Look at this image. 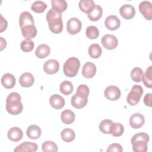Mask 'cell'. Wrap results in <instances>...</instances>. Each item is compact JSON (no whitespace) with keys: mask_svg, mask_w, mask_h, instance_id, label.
Returning a JSON list of instances; mask_svg holds the SVG:
<instances>
[{"mask_svg":"<svg viewBox=\"0 0 152 152\" xmlns=\"http://www.w3.org/2000/svg\"><path fill=\"white\" fill-rule=\"evenodd\" d=\"M88 102V98H83L75 93L71 99V103L72 106L76 109H81L84 107Z\"/></svg>","mask_w":152,"mask_h":152,"instance_id":"obj_21","label":"cell"},{"mask_svg":"<svg viewBox=\"0 0 152 152\" xmlns=\"http://www.w3.org/2000/svg\"><path fill=\"white\" fill-rule=\"evenodd\" d=\"M80 66V62L79 59L75 57H71L64 64L63 71L64 74L68 77H74L77 74Z\"/></svg>","mask_w":152,"mask_h":152,"instance_id":"obj_5","label":"cell"},{"mask_svg":"<svg viewBox=\"0 0 152 152\" xmlns=\"http://www.w3.org/2000/svg\"><path fill=\"white\" fill-rule=\"evenodd\" d=\"M144 104L148 106L151 107V94L147 93L144 97Z\"/></svg>","mask_w":152,"mask_h":152,"instance_id":"obj_41","label":"cell"},{"mask_svg":"<svg viewBox=\"0 0 152 152\" xmlns=\"http://www.w3.org/2000/svg\"><path fill=\"white\" fill-rule=\"evenodd\" d=\"M152 66H150L145 71V74H143L142 80L144 86L149 88L152 87Z\"/></svg>","mask_w":152,"mask_h":152,"instance_id":"obj_32","label":"cell"},{"mask_svg":"<svg viewBox=\"0 0 152 152\" xmlns=\"http://www.w3.org/2000/svg\"><path fill=\"white\" fill-rule=\"evenodd\" d=\"M101 43L104 48L109 50H112L116 48L118 41L115 36L107 34L102 37Z\"/></svg>","mask_w":152,"mask_h":152,"instance_id":"obj_8","label":"cell"},{"mask_svg":"<svg viewBox=\"0 0 152 152\" xmlns=\"http://www.w3.org/2000/svg\"><path fill=\"white\" fill-rule=\"evenodd\" d=\"M145 122L144 116L139 113H135L129 118V123L130 126L134 129L140 128L143 126Z\"/></svg>","mask_w":152,"mask_h":152,"instance_id":"obj_11","label":"cell"},{"mask_svg":"<svg viewBox=\"0 0 152 152\" xmlns=\"http://www.w3.org/2000/svg\"><path fill=\"white\" fill-rule=\"evenodd\" d=\"M149 139V135L145 132H139L133 135L131 140L133 151L135 152L147 151Z\"/></svg>","mask_w":152,"mask_h":152,"instance_id":"obj_4","label":"cell"},{"mask_svg":"<svg viewBox=\"0 0 152 152\" xmlns=\"http://www.w3.org/2000/svg\"><path fill=\"white\" fill-rule=\"evenodd\" d=\"M144 72L141 68L135 67L131 70V77L133 81L135 82H141L143 76Z\"/></svg>","mask_w":152,"mask_h":152,"instance_id":"obj_34","label":"cell"},{"mask_svg":"<svg viewBox=\"0 0 152 152\" xmlns=\"http://www.w3.org/2000/svg\"><path fill=\"white\" fill-rule=\"evenodd\" d=\"M113 121L110 119H104L101 121L99 125V128L100 131L106 134H110L112 130V126L113 124Z\"/></svg>","mask_w":152,"mask_h":152,"instance_id":"obj_31","label":"cell"},{"mask_svg":"<svg viewBox=\"0 0 152 152\" xmlns=\"http://www.w3.org/2000/svg\"><path fill=\"white\" fill-rule=\"evenodd\" d=\"M86 34L90 39H95L99 35V31L97 27L94 26H88L86 30Z\"/></svg>","mask_w":152,"mask_h":152,"instance_id":"obj_37","label":"cell"},{"mask_svg":"<svg viewBox=\"0 0 152 152\" xmlns=\"http://www.w3.org/2000/svg\"><path fill=\"white\" fill-rule=\"evenodd\" d=\"M104 24L107 29L110 30H115L119 27L121 21L117 16L110 15L106 18Z\"/></svg>","mask_w":152,"mask_h":152,"instance_id":"obj_14","label":"cell"},{"mask_svg":"<svg viewBox=\"0 0 152 152\" xmlns=\"http://www.w3.org/2000/svg\"><path fill=\"white\" fill-rule=\"evenodd\" d=\"M121 15L126 20L132 18L135 14V8L130 4H125L122 5L119 8Z\"/></svg>","mask_w":152,"mask_h":152,"instance_id":"obj_12","label":"cell"},{"mask_svg":"<svg viewBox=\"0 0 152 152\" xmlns=\"http://www.w3.org/2000/svg\"><path fill=\"white\" fill-rule=\"evenodd\" d=\"M143 94V88L140 85H134L126 97V102L131 106L137 104Z\"/></svg>","mask_w":152,"mask_h":152,"instance_id":"obj_6","label":"cell"},{"mask_svg":"<svg viewBox=\"0 0 152 152\" xmlns=\"http://www.w3.org/2000/svg\"><path fill=\"white\" fill-rule=\"evenodd\" d=\"M78 6L83 12L88 14L93 10L96 4L93 0H81L79 2Z\"/></svg>","mask_w":152,"mask_h":152,"instance_id":"obj_23","label":"cell"},{"mask_svg":"<svg viewBox=\"0 0 152 152\" xmlns=\"http://www.w3.org/2000/svg\"><path fill=\"white\" fill-rule=\"evenodd\" d=\"M50 52V49L49 46L46 44L40 45L35 51L36 56L40 58L43 59L47 57Z\"/></svg>","mask_w":152,"mask_h":152,"instance_id":"obj_24","label":"cell"},{"mask_svg":"<svg viewBox=\"0 0 152 152\" xmlns=\"http://www.w3.org/2000/svg\"><path fill=\"white\" fill-rule=\"evenodd\" d=\"M74 113L69 110L65 109L61 114V119L62 122L65 124H71L75 120Z\"/></svg>","mask_w":152,"mask_h":152,"instance_id":"obj_25","label":"cell"},{"mask_svg":"<svg viewBox=\"0 0 152 152\" xmlns=\"http://www.w3.org/2000/svg\"><path fill=\"white\" fill-rule=\"evenodd\" d=\"M96 66L93 63L87 62L83 66L82 75L86 78H91L96 74Z\"/></svg>","mask_w":152,"mask_h":152,"instance_id":"obj_15","label":"cell"},{"mask_svg":"<svg viewBox=\"0 0 152 152\" xmlns=\"http://www.w3.org/2000/svg\"><path fill=\"white\" fill-rule=\"evenodd\" d=\"M139 10L144 18L147 20L152 18V4L148 1H143L139 4Z\"/></svg>","mask_w":152,"mask_h":152,"instance_id":"obj_10","label":"cell"},{"mask_svg":"<svg viewBox=\"0 0 152 152\" xmlns=\"http://www.w3.org/2000/svg\"><path fill=\"white\" fill-rule=\"evenodd\" d=\"M81 27V22L77 18H71L66 23V30L70 34L74 35L78 33Z\"/></svg>","mask_w":152,"mask_h":152,"instance_id":"obj_7","label":"cell"},{"mask_svg":"<svg viewBox=\"0 0 152 152\" xmlns=\"http://www.w3.org/2000/svg\"><path fill=\"white\" fill-rule=\"evenodd\" d=\"M1 32H3L4 30H6L7 27V20L3 18L2 15H1Z\"/></svg>","mask_w":152,"mask_h":152,"instance_id":"obj_42","label":"cell"},{"mask_svg":"<svg viewBox=\"0 0 152 152\" xmlns=\"http://www.w3.org/2000/svg\"><path fill=\"white\" fill-rule=\"evenodd\" d=\"M23 136V131L18 127H12L10 128L7 133L8 139L14 142H17L21 140Z\"/></svg>","mask_w":152,"mask_h":152,"instance_id":"obj_17","label":"cell"},{"mask_svg":"<svg viewBox=\"0 0 152 152\" xmlns=\"http://www.w3.org/2000/svg\"><path fill=\"white\" fill-rule=\"evenodd\" d=\"M107 152L109 151H117V152H122L123 151L122 147L121 146V145L118 144V143H113L110 144L107 150Z\"/></svg>","mask_w":152,"mask_h":152,"instance_id":"obj_40","label":"cell"},{"mask_svg":"<svg viewBox=\"0 0 152 152\" xmlns=\"http://www.w3.org/2000/svg\"><path fill=\"white\" fill-rule=\"evenodd\" d=\"M19 24L22 35L26 39H33L37 35L34 18L29 12L24 11L20 14Z\"/></svg>","mask_w":152,"mask_h":152,"instance_id":"obj_1","label":"cell"},{"mask_svg":"<svg viewBox=\"0 0 152 152\" xmlns=\"http://www.w3.org/2000/svg\"><path fill=\"white\" fill-rule=\"evenodd\" d=\"M42 150L44 152H56L58 151V147L54 142L46 141L42 144Z\"/></svg>","mask_w":152,"mask_h":152,"instance_id":"obj_36","label":"cell"},{"mask_svg":"<svg viewBox=\"0 0 152 152\" xmlns=\"http://www.w3.org/2000/svg\"><path fill=\"white\" fill-rule=\"evenodd\" d=\"M46 8V4L42 1H36L31 4V10L37 13L43 12Z\"/></svg>","mask_w":152,"mask_h":152,"instance_id":"obj_33","label":"cell"},{"mask_svg":"<svg viewBox=\"0 0 152 152\" xmlns=\"http://www.w3.org/2000/svg\"><path fill=\"white\" fill-rule=\"evenodd\" d=\"M104 96L107 99L112 101L117 100L121 97V93L120 89L115 86H109L107 87L104 91Z\"/></svg>","mask_w":152,"mask_h":152,"instance_id":"obj_9","label":"cell"},{"mask_svg":"<svg viewBox=\"0 0 152 152\" xmlns=\"http://www.w3.org/2000/svg\"><path fill=\"white\" fill-rule=\"evenodd\" d=\"M61 137L63 141L66 142H69L75 139V134L72 129L70 128H65L61 131Z\"/></svg>","mask_w":152,"mask_h":152,"instance_id":"obj_30","label":"cell"},{"mask_svg":"<svg viewBox=\"0 0 152 152\" xmlns=\"http://www.w3.org/2000/svg\"><path fill=\"white\" fill-rule=\"evenodd\" d=\"M23 106L21 96L17 92L11 93L6 99V110L11 115H16L22 112Z\"/></svg>","mask_w":152,"mask_h":152,"instance_id":"obj_3","label":"cell"},{"mask_svg":"<svg viewBox=\"0 0 152 152\" xmlns=\"http://www.w3.org/2000/svg\"><path fill=\"white\" fill-rule=\"evenodd\" d=\"M49 103L52 107L56 109H59L64 106L65 100L61 96L55 94L50 97Z\"/></svg>","mask_w":152,"mask_h":152,"instance_id":"obj_18","label":"cell"},{"mask_svg":"<svg viewBox=\"0 0 152 152\" xmlns=\"http://www.w3.org/2000/svg\"><path fill=\"white\" fill-rule=\"evenodd\" d=\"M37 150V145L31 142H24L15 147V152H34Z\"/></svg>","mask_w":152,"mask_h":152,"instance_id":"obj_16","label":"cell"},{"mask_svg":"<svg viewBox=\"0 0 152 152\" xmlns=\"http://www.w3.org/2000/svg\"><path fill=\"white\" fill-rule=\"evenodd\" d=\"M89 88L86 84L80 85L77 89V94L83 98H88L89 95Z\"/></svg>","mask_w":152,"mask_h":152,"instance_id":"obj_39","label":"cell"},{"mask_svg":"<svg viewBox=\"0 0 152 152\" xmlns=\"http://www.w3.org/2000/svg\"><path fill=\"white\" fill-rule=\"evenodd\" d=\"M34 46V42L31 39H25L23 40L20 45L21 50L24 52H31Z\"/></svg>","mask_w":152,"mask_h":152,"instance_id":"obj_38","label":"cell"},{"mask_svg":"<svg viewBox=\"0 0 152 152\" xmlns=\"http://www.w3.org/2000/svg\"><path fill=\"white\" fill-rule=\"evenodd\" d=\"M88 54L92 58L97 59L99 58L102 52V50L101 47L99 44L94 43L91 45L88 48Z\"/></svg>","mask_w":152,"mask_h":152,"instance_id":"obj_28","label":"cell"},{"mask_svg":"<svg viewBox=\"0 0 152 152\" xmlns=\"http://www.w3.org/2000/svg\"><path fill=\"white\" fill-rule=\"evenodd\" d=\"M42 134L40 128L36 125H31L29 126L26 131L27 136L32 140L38 139Z\"/></svg>","mask_w":152,"mask_h":152,"instance_id":"obj_22","label":"cell"},{"mask_svg":"<svg viewBox=\"0 0 152 152\" xmlns=\"http://www.w3.org/2000/svg\"><path fill=\"white\" fill-rule=\"evenodd\" d=\"M103 10L101 6L96 5L93 10L89 14H87L88 18L93 21H96L99 20L102 16Z\"/></svg>","mask_w":152,"mask_h":152,"instance_id":"obj_26","label":"cell"},{"mask_svg":"<svg viewBox=\"0 0 152 152\" xmlns=\"http://www.w3.org/2000/svg\"><path fill=\"white\" fill-rule=\"evenodd\" d=\"M46 20L48 23L50 30L55 34L62 32L63 30V22L61 13L50 8L46 14Z\"/></svg>","mask_w":152,"mask_h":152,"instance_id":"obj_2","label":"cell"},{"mask_svg":"<svg viewBox=\"0 0 152 152\" xmlns=\"http://www.w3.org/2000/svg\"><path fill=\"white\" fill-rule=\"evenodd\" d=\"M34 81L33 75L30 72H24L20 77L19 83L24 87H31Z\"/></svg>","mask_w":152,"mask_h":152,"instance_id":"obj_20","label":"cell"},{"mask_svg":"<svg viewBox=\"0 0 152 152\" xmlns=\"http://www.w3.org/2000/svg\"><path fill=\"white\" fill-rule=\"evenodd\" d=\"M59 69V64L55 59H49L43 64L44 71L48 74H54L56 73Z\"/></svg>","mask_w":152,"mask_h":152,"instance_id":"obj_13","label":"cell"},{"mask_svg":"<svg viewBox=\"0 0 152 152\" xmlns=\"http://www.w3.org/2000/svg\"><path fill=\"white\" fill-rule=\"evenodd\" d=\"M124 131V126L120 123H113L110 134L113 137L121 136Z\"/></svg>","mask_w":152,"mask_h":152,"instance_id":"obj_35","label":"cell"},{"mask_svg":"<svg viewBox=\"0 0 152 152\" xmlns=\"http://www.w3.org/2000/svg\"><path fill=\"white\" fill-rule=\"evenodd\" d=\"M74 90V87L71 82L69 81H62L59 86V90L61 93L65 96L70 94Z\"/></svg>","mask_w":152,"mask_h":152,"instance_id":"obj_29","label":"cell"},{"mask_svg":"<svg viewBox=\"0 0 152 152\" xmlns=\"http://www.w3.org/2000/svg\"><path fill=\"white\" fill-rule=\"evenodd\" d=\"M52 8L60 13L64 12L67 8V3L65 0H52Z\"/></svg>","mask_w":152,"mask_h":152,"instance_id":"obj_27","label":"cell"},{"mask_svg":"<svg viewBox=\"0 0 152 152\" xmlns=\"http://www.w3.org/2000/svg\"><path fill=\"white\" fill-rule=\"evenodd\" d=\"M1 83L5 88H12L15 85V78L12 74L6 73L1 78Z\"/></svg>","mask_w":152,"mask_h":152,"instance_id":"obj_19","label":"cell"}]
</instances>
